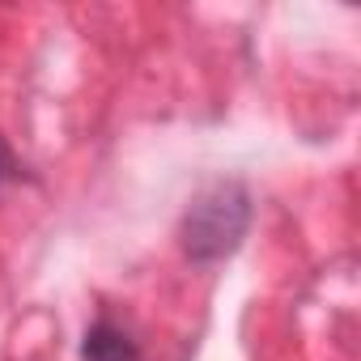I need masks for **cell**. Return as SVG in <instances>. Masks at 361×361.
Here are the masks:
<instances>
[{
	"mask_svg": "<svg viewBox=\"0 0 361 361\" xmlns=\"http://www.w3.org/2000/svg\"><path fill=\"white\" fill-rule=\"evenodd\" d=\"M5 178H26V170H22V161L9 153V145L0 140V183H5Z\"/></svg>",
	"mask_w": 361,
	"mask_h": 361,
	"instance_id": "3",
	"label": "cell"
},
{
	"mask_svg": "<svg viewBox=\"0 0 361 361\" xmlns=\"http://www.w3.org/2000/svg\"><path fill=\"white\" fill-rule=\"evenodd\" d=\"M251 230V192L238 178L209 183L178 221V247L192 264H221Z\"/></svg>",
	"mask_w": 361,
	"mask_h": 361,
	"instance_id": "1",
	"label": "cell"
},
{
	"mask_svg": "<svg viewBox=\"0 0 361 361\" xmlns=\"http://www.w3.org/2000/svg\"><path fill=\"white\" fill-rule=\"evenodd\" d=\"M81 361H145V353H140L136 336L123 323H115L111 314H102L81 336Z\"/></svg>",
	"mask_w": 361,
	"mask_h": 361,
	"instance_id": "2",
	"label": "cell"
}]
</instances>
